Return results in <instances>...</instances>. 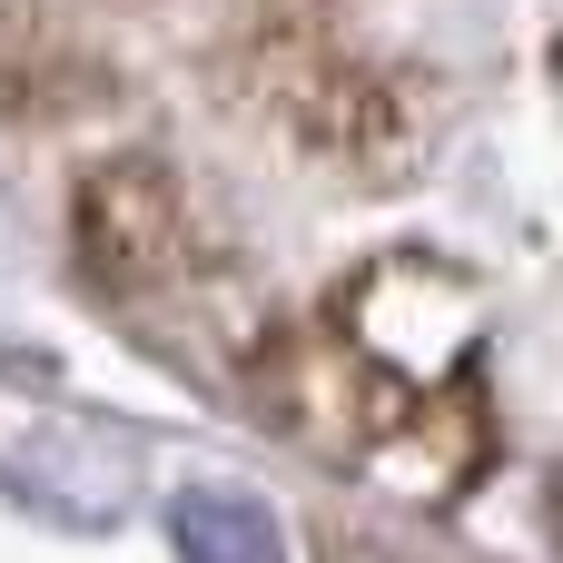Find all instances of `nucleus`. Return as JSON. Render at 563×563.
<instances>
[{"label":"nucleus","instance_id":"obj_1","mask_svg":"<svg viewBox=\"0 0 563 563\" xmlns=\"http://www.w3.org/2000/svg\"><path fill=\"white\" fill-rule=\"evenodd\" d=\"M168 534H178L188 563H277V525H267L247 495H218V485L178 495V505H168Z\"/></svg>","mask_w":563,"mask_h":563}]
</instances>
